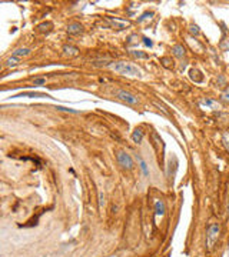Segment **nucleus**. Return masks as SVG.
Segmentation results:
<instances>
[{"mask_svg": "<svg viewBox=\"0 0 229 257\" xmlns=\"http://www.w3.org/2000/svg\"><path fill=\"white\" fill-rule=\"evenodd\" d=\"M110 69L115 70L116 73L122 74V76H142L140 74V70L137 69L136 66H133L131 63H126V62H116V63L110 64Z\"/></svg>", "mask_w": 229, "mask_h": 257, "instance_id": "f257e3e1", "label": "nucleus"}, {"mask_svg": "<svg viewBox=\"0 0 229 257\" xmlns=\"http://www.w3.org/2000/svg\"><path fill=\"white\" fill-rule=\"evenodd\" d=\"M219 231H221V226L218 223H212V224L208 226V230H206V244L208 247H212L215 241L219 237Z\"/></svg>", "mask_w": 229, "mask_h": 257, "instance_id": "f03ea898", "label": "nucleus"}, {"mask_svg": "<svg viewBox=\"0 0 229 257\" xmlns=\"http://www.w3.org/2000/svg\"><path fill=\"white\" fill-rule=\"evenodd\" d=\"M116 159H118V163L120 167H123L126 170H132L133 169V159L128 153L125 152H118L116 153Z\"/></svg>", "mask_w": 229, "mask_h": 257, "instance_id": "7ed1b4c3", "label": "nucleus"}, {"mask_svg": "<svg viewBox=\"0 0 229 257\" xmlns=\"http://www.w3.org/2000/svg\"><path fill=\"white\" fill-rule=\"evenodd\" d=\"M116 96H118L120 100L129 103V104H139V99H137L135 94L126 91V90H118V91H116Z\"/></svg>", "mask_w": 229, "mask_h": 257, "instance_id": "20e7f679", "label": "nucleus"}, {"mask_svg": "<svg viewBox=\"0 0 229 257\" xmlns=\"http://www.w3.org/2000/svg\"><path fill=\"white\" fill-rule=\"evenodd\" d=\"M82 32H83V26L78 23V22H73V23L67 26V33L69 34H80Z\"/></svg>", "mask_w": 229, "mask_h": 257, "instance_id": "39448f33", "label": "nucleus"}, {"mask_svg": "<svg viewBox=\"0 0 229 257\" xmlns=\"http://www.w3.org/2000/svg\"><path fill=\"white\" fill-rule=\"evenodd\" d=\"M132 140H133V143H140V141L143 140V130L142 128H135L133 130V133H132Z\"/></svg>", "mask_w": 229, "mask_h": 257, "instance_id": "423d86ee", "label": "nucleus"}, {"mask_svg": "<svg viewBox=\"0 0 229 257\" xmlns=\"http://www.w3.org/2000/svg\"><path fill=\"white\" fill-rule=\"evenodd\" d=\"M155 213H156V216H163L165 214V203L162 200L155 201Z\"/></svg>", "mask_w": 229, "mask_h": 257, "instance_id": "0eeeda50", "label": "nucleus"}, {"mask_svg": "<svg viewBox=\"0 0 229 257\" xmlns=\"http://www.w3.org/2000/svg\"><path fill=\"white\" fill-rule=\"evenodd\" d=\"M63 53H65L66 56H76L79 53V49L76 47V46H65L63 47Z\"/></svg>", "mask_w": 229, "mask_h": 257, "instance_id": "6e6552de", "label": "nucleus"}, {"mask_svg": "<svg viewBox=\"0 0 229 257\" xmlns=\"http://www.w3.org/2000/svg\"><path fill=\"white\" fill-rule=\"evenodd\" d=\"M172 53L176 56V57H183L185 56V49H183V46L181 45H175L173 47H172Z\"/></svg>", "mask_w": 229, "mask_h": 257, "instance_id": "1a4fd4ad", "label": "nucleus"}, {"mask_svg": "<svg viewBox=\"0 0 229 257\" xmlns=\"http://www.w3.org/2000/svg\"><path fill=\"white\" fill-rule=\"evenodd\" d=\"M30 53V49L27 47H20V49H16L13 51V57H23V56H27Z\"/></svg>", "mask_w": 229, "mask_h": 257, "instance_id": "9d476101", "label": "nucleus"}, {"mask_svg": "<svg viewBox=\"0 0 229 257\" xmlns=\"http://www.w3.org/2000/svg\"><path fill=\"white\" fill-rule=\"evenodd\" d=\"M6 67H16L17 64H19V60H17V57H10L6 60Z\"/></svg>", "mask_w": 229, "mask_h": 257, "instance_id": "9b49d317", "label": "nucleus"}, {"mask_svg": "<svg viewBox=\"0 0 229 257\" xmlns=\"http://www.w3.org/2000/svg\"><path fill=\"white\" fill-rule=\"evenodd\" d=\"M222 143L225 149L229 152V131H223L222 133Z\"/></svg>", "mask_w": 229, "mask_h": 257, "instance_id": "f8f14e48", "label": "nucleus"}, {"mask_svg": "<svg viewBox=\"0 0 229 257\" xmlns=\"http://www.w3.org/2000/svg\"><path fill=\"white\" fill-rule=\"evenodd\" d=\"M202 104H205V106H209L210 109H215V107H216V102L210 100V99H203V100H202Z\"/></svg>", "mask_w": 229, "mask_h": 257, "instance_id": "ddd939ff", "label": "nucleus"}, {"mask_svg": "<svg viewBox=\"0 0 229 257\" xmlns=\"http://www.w3.org/2000/svg\"><path fill=\"white\" fill-rule=\"evenodd\" d=\"M132 54L135 56V57H137V59H149V56L146 54V53H142V51H131Z\"/></svg>", "mask_w": 229, "mask_h": 257, "instance_id": "4468645a", "label": "nucleus"}, {"mask_svg": "<svg viewBox=\"0 0 229 257\" xmlns=\"http://www.w3.org/2000/svg\"><path fill=\"white\" fill-rule=\"evenodd\" d=\"M221 100H223V102H229V87H226V89L222 91V94H221Z\"/></svg>", "mask_w": 229, "mask_h": 257, "instance_id": "2eb2a0df", "label": "nucleus"}, {"mask_svg": "<svg viewBox=\"0 0 229 257\" xmlns=\"http://www.w3.org/2000/svg\"><path fill=\"white\" fill-rule=\"evenodd\" d=\"M137 160L140 161V167H142V170H143V174L145 176H148V174H149V170H148V167H146V163H145L140 157H137Z\"/></svg>", "mask_w": 229, "mask_h": 257, "instance_id": "dca6fc26", "label": "nucleus"}, {"mask_svg": "<svg viewBox=\"0 0 229 257\" xmlns=\"http://www.w3.org/2000/svg\"><path fill=\"white\" fill-rule=\"evenodd\" d=\"M33 83H34V86H42V84L46 83V79L45 77H37V79L33 80Z\"/></svg>", "mask_w": 229, "mask_h": 257, "instance_id": "f3484780", "label": "nucleus"}, {"mask_svg": "<svg viewBox=\"0 0 229 257\" xmlns=\"http://www.w3.org/2000/svg\"><path fill=\"white\" fill-rule=\"evenodd\" d=\"M189 32L192 33V34H195V36H198V34H199V27H198L196 25H192L189 27Z\"/></svg>", "mask_w": 229, "mask_h": 257, "instance_id": "a211bd4d", "label": "nucleus"}, {"mask_svg": "<svg viewBox=\"0 0 229 257\" xmlns=\"http://www.w3.org/2000/svg\"><path fill=\"white\" fill-rule=\"evenodd\" d=\"M56 109H57V110H62V111H69V113H78L76 110H73V109H67V107H63V106H57Z\"/></svg>", "mask_w": 229, "mask_h": 257, "instance_id": "6ab92c4d", "label": "nucleus"}, {"mask_svg": "<svg viewBox=\"0 0 229 257\" xmlns=\"http://www.w3.org/2000/svg\"><path fill=\"white\" fill-rule=\"evenodd\" d=\"M160 62L165 64V66H169V63H170V59H168V57H162L160 59Z\"/></svg>", "mask_w": 229, "mask_h": 257, "instance_id": "aec40b11", "label": "nucleus"}, {"mask_svg": "<svg viewBox=\"0 0 229 257\" xmlns=\"http://www.w3.org/2000/svg\"><path fill=\"white\" fill-rule=\"evenodd\" d=\"M103 204H105V200H103V194L100 193V194H99V206L102 207Z\"/></svg>", "mask_w": 229, "mask_h": 257, "instance_id": "412c9836", "label": "nucleus"}, {"mask_svg": "<svg viewBox=\"0 0 229 257\" xmlns=\"http://www.w3.org/2000/svg\"><path fill=\"white\" fill-rule=\"evenodd\" d=\"M143 43H145L146 46H149V47H152V42L149 40V39H146V37H145V39H143Z\"/></svg>", "mask_w": 229, "mask_h": 257, "instance_id": "4be33fe9", "label": "nucleus"}, {"mask_svg": "<svg viewBox=\"0 0 229 257\" xmlns=\"http://www.w3.org/2000/svg\"><path fill=\"white\" fill-rule=\"evenodd\" d=\"M219 83H221V84L225 83V79H223V77H219Z\"/></svg>", "mask_w": 229, "mask_h": 257, "instance_id": "5701e85b", "label": "nucleus"}, {"mask_svg": "<svg viewBox=\"0 0 229 257\" xmlns=\"http://www.w3.org/2000/svg\"><path fill=\"white\" fill-rule=\"evenodd\" d=\"M223 257H229V250L226 251V253H225V256H223Z\"/></svg>", "mask_w": 229, "mask_h": 257, "instance_id": "b1692460", "label": "nucleus"}]
</instances>
